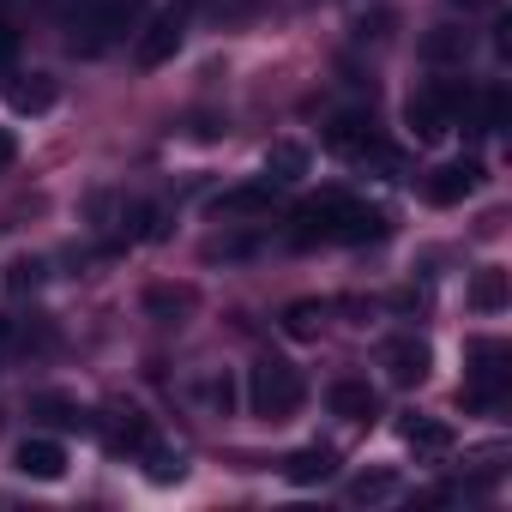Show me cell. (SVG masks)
<instances>
[{
    "instance_id": "obj_1",
    "label": "cell",
    "mask_w": 512,
    "mask_h": 512,
    "mask_svg": "<svg viewBox=\"0 0 512 512\" xmlns=\"http://www.w3.org/2000/svg\"><path fill=\"white\" fill-rule=\"evenodd\" d=\"M296 247H314V241H380L386 235V211H374V205H362V199H350V193H320V199H308L302 211H296Z\"/></svg>"
},
{
    "instance_id": "obj_2",
    "label": "cell",
    "mask_w": 512,
    "mask_h": 512,
    "mask_svg": "<svg viewBox=\"0 0 512 512\" xmlns=\"http://www.w3.org/2000/svg\"><path fill=\"white\" fill-rule=\"evenodd\" d=\"M247 404H253L260 422H290L302 410V374L290 362H278V356H260L247 368Z\"/></svg>"
},
{
    "instance_id": "obj_3",
    "label": "cell",
    "mask_w": 512,
    "mask_h": 512,
    "mask_svg": "<svg viewBox=\"0 0 512 512\" xmlns=\"http://www.w3.org/2000/svg\"><path fill=\"white\" fill-rule=\"evenodd\" d=\"M133 19H139V0H97V7L73 13L67 49H73V55H103V49H115V43L133 31Z\"/></svg>"
},
{
    "instance_id": "obj_4",
    "label": "cell",
    "mask_w": 512,
    "mask_h": 512,
    "mask_svg": "<svg viewBox=\"0 0 512 512\" xmlns=\"http://www.w3.org/2000/svg\"><path fill=\"white\" fill-rule=\"evenodd\" d=\"M326 145L338 151V157H350V163H398L386 145H380V133H374V121L368 115H332V127H326Z\"/></svg>"
},
{
    "instance_id": "obj_5",
    "label": "cell",
    "mask_w": 512,
    "mask_h": 512,
    "mask_svg": "<svg viewBox=\"0 0 512 512\" xmlns=\"http://www.w3.org/2000/svg\"><path fill=\"white\" fill-rule=\"evenodd\" d=\"M380 368L392 374V386H422L428 368H434V356H428L422 338H392V344L380 350Z\"/></svg>"
},
{
    "instance_id": "obj_6",
    "label": "cell",
    "mask_w": 512,
    "mask_h": 512,
    "mask_svg": "<svg viewBox=\"0 0 512 512\" xmlns=\"http://www.w3.org/2000/svg\"><path fill=\"white\" fill-rule=\"evenodd\" d=\"M13 464H19V476H31V482H61V476H67V446L31 434V440H19Z\"/></svg>"
},
{
    "instance_id": "obj_7",
    "label": "cell",
    "mask_w": 512,
    "mask_h": 512,
    "mask_svg": "<svg viewBox=\"0 0 512 512\" xmlns=\"http://www.w3.org/2000/svg\"><path fill=\"white\" fill-rule=\"evenodd\" d=\"M175 49H181V13H157V19L139 31L133 61H139V67H163V61H175Z\"/></svg>"
},
{
    "instance_id": "obj_8",
    "label": "cell",
    "mask_w": 512,
    "mask_h": 512,
    "mask_svg": "<svg viewBox=\"0 0 512 512\" xmlns=\"http://www.w3.org/2000/svg\"><path fill=\"white\" fill-rule=\"evenodd\" d=\"M476 181H482V163H440V169H428V181H422V193H428V205H458L464 193H476Z\"/></svg>"
},
{
    "instance_id": "obj_9",
    "label": "cell",
    "mask_w": 512,
    "mask_h": 512,
    "mask_svg": "<svg viewBox=\"0 0 512 512\" xmlns=\"http://www.w3.org/2000/svg\"><path fill=\"white\" fill-rule=\"evenodd\" d=\"M512 368H506V344H476V374H470V404H500Z\"/></svg>"
},
{
    "instance_id": "obj_10",
    "label": "cell",
    "mask_w": 512,
    "mask_h": 512,
    "mask_svg": "<svg viewBox=\"0 0 512 512\" xmlns=\"http://www.w3.org/2000/svg\"><path fill=\"white\" fill-rule=\"evenodd\" d=\"M97 428H103V446H109L115 458H139V452L151 446V422H145L139 410H109Z\"/></svg>"
},
{
    "instance_id": "obj_11",
    "label": "cell",
    "mask_w": 512,
    "mask_h": 512,
    "mask_svg": "<svg viewBox=\"0 0 512 512\" xmlns=\"http://www.w3.org/2000/svg\"><path fill=\"white\" fill-rule=\"evenodd\" d=\"M404 121H410V133H416V139H440V133L452 127V109H446V97H440V85H428V91H416V97L404 103Z\"/></svg>"
},
{
    "instance_id": "obj_12",
    "label": "cell",
    "mask_w": 512,
    "mask_h": 512,
    "mask_svg": "<svg viewBox=\"0 0 512 512\" xmlns=\"http://www.w3.org/2000/svg\"><path fill=\"white\" fill-rule=\"evenodd\" d=\"M326 404H332V416H344V422H368V416H380V398H374L368 380H332Z\"/></svg>"
},
{
    "instance_id": "obj_13",
    "label": "cell",
    "mask_w": 512,
    "mask_h": 512,
    "mask_svg": "<svg viewBox=\"0 0 512 512\" xmlns=\"http://www.w3.org/2000/svg\"><path fill=\"white\" fill-rule=\"evenodd\" d=\"M7 109H13V115H43V109H55V79H49V73L19 79V85L7 91Z\"/></svg>"
},
{
    "instance_id": "obj_14",
    "label": "cell",
    "mask_w": 512,
    "mask_h": 512,
    "mask_svg": "<svg viewBox=\"0 0 512 512\" xmlns=\"http://www.w3.org/2000/svg\"><path fill=\"white\" fill-rule=\"evenodd\" d=\"M338 470V458H332V446H302L290 464H284V476L296 482V488H314V482H326Z\"/></svg>"
},
{
    "instance_id": "obj_15",
    "label": "cell",
    "mask_w": 512,
    "mask_h": 512,
    "mask_svg": "<svg viewBox=\"0 0 512 512\" xmlns=\"http://www.w3.org/2000/svg\"><path fill=\"white\" fill-rule=\"evenodd\" d=\"M470 308H476V314H500V308H506V272H500V266H482V272L470 278Z\"/></svg>"
},
{
    "instance_id": "obj_16",
    "label": "cell",
    "mask_w": 512,
    "mask_h": 512,
    "mask_svg": "<svg viewBox=\"0 0 512 512\" xmlns=\"http://www.w3.org/2000/svg\"><path fill=\"white\" fill-rule=\"evenodd\" d=\"M266 175H272V181H302V175H308V151H302L296 139H278V145L266 151Z\"/></svg>"
},
{
    "instance_id": "obj_17",
    "label": "cell",
    "mask_w": 512,
    "mask_h": 512,
    "mask_svg": "<svg viewBox=\"0 0 512 512\" xmlns=\"http://www.w3.org/2000/svg\"><path fill=\"white\" fill-rule=\"evenodd\" d=\"M187 308H193V290H169V284H157V290L145 296V314H151L157 326H181Z\"/></svg>"
},
{
    "instance_id": "obj_18",
    "label": "cell",
    "mask_w": 512,
    "mask_h": 512,
    "mask_svg": "<svg viewBox=\"0 0 512 512\" xmlns=\"http://www.w3.org/2000/svg\"><path fill=\"white\" fill-rule=\"evenodd\" d=\"M398 428H404V440H410L416 452H446V446H452V428L434 422V416H404Z\"/></svg>"
},
{
    "instance_id": "obj_19",
    "label": "cell",
    "mask_w": 512,
    "mask_h": 512,
    "mask_svg": "<svg viewBox=\"0 0 512 512\" xmlns=\"http://www.w3.org/2000/svg\"><path fill=\"white\" fill-rule=\"evenodd\" d=\"M422 55H428V61H464V55H470V31L440 25V31H428V37H422Z\"/></svg>"
},
{
    "instance_id": "obj_20",
    "label": "cell",
    "mask_w": 512,
    "mask_h": 512,
    "mask_svg": "<svg viewBox=\"0 0 512 512\" xmlns=\"http://www.w3.org/2000/svg\"><path fill=\"white\" fill-rule=\"evenodd\" d=\"M121 229H127L133 241H163V235H169V223H163V211H157V205H145V199H139V205H127V217H121Z\"/></svg>"
},
{
    "instance_id": "obj_21",
    "label": "cell",
    "mask_w": 512,
    "mask_h": 512,
    "mask_svg": "<svg viewBox=\"0 0 512 512\" xmlns=\"http://www.w3.org/2000/svg\"><path fill=\"white\" fill-rule=\"evenodd\" d=\"M320 326H326V308H320V302H290V308H284V332H290L296 344L320 338Z\"/></svg>"
},
{
    "instance_id": "obj_22",
    "label": "cell",
    "mask_w": 512,
    "mask_h": 512,
    "mask_svg": "<svg viewBox=\"0 0 512 512\" xmlns=\"http://www.w3.org/2000/svg\"><path fill=\"white\" fill-rule=\"evenodd\" d=\"M253 211H272V187H235L217 199V217H253Z\"/></svg>"
},
{
    "instance_id": "obj_23",
    "label": "cell",
    "mask_w": 512,
    "mask_h": 512,
    "mask_svg": "<svg viewBox=\"0 0 512 512\" xmlns=\"http://www.w3.org/2000/svg\"><path fill=\"white\" fill-rule=\"evenodd\" d=\"M398 494V476L392 470H362L356 482H350V500L356 506H368V500H392Z\"/></svg>"
},
{
    "instance_id": "obj_24",
    "label": "cell",
    "mask_w": 512,
    "mask_h": 512,
    "mask_svg": "<svg viewBox=\"0 0 512 512\" xmlns=\"http://www.w3.org/2000/svg\"><path fill=\"white\" fill-rule=\"evenodd\" d=\"M145 458H151V482H181V476H187V464H181V452H163V446H145Z\"/></svg>"
},
{
    "instance_id": "obj_25",
    "label": "cell",
    "mask_w": 512,
    "mask_h": 512,
    "mask_svg": "<svg viewBox=\"0 0 512 512\" xmlns=\"http://www.w3.org/2000/svg\"><path fill=\"white\" fill-rule=\"evenodd\" d=\"M37 284H43V260H13V266H7V290H13V296H25V290H37Z\"/></svg>"
},
{
    "instance_id": "obj_26",
    "label": "cell",
    "mask_w": 512,
    "mask_h": 512,
    "mask_svg": "<svg viewBox=\"0 0 512 512\" xmlns=\"http://www.w3.org/2000/svg\"><path fill=\"white\" fill-rule=\"evenodd\" d=\"M235 398H241V392H235V380H229V374H211V380H205V404H211L217 416H229V410H235Z\"/></svg>"
},
{
    "instance_id": "obj_27",
    "label": "cell",
    "mask_w": 512,
    "mask_h": 512,
    "mask_svg": "<svg viewBox=\"0 0 512 512\" xmlns=\"http://www.w3.org/2000/svg\"><path fill=\"white\" fill-rule=\"evenodd\" d=\"M31 410H37V416H49V422H67V428H79V410H73L67 398H37Z\"/></svg>"
},
{
    "instance_id": "obj_28",
    "label": "cell",
    "mask_w": 512,
    "mask_h": 512,
    "mask_svg": "<svg viewBox=\"0 0 512 512\" xmlns=\"http://www.w3.org/2000/svg\"><path fill=\"white\" fill-rule=\"evenodd\" d=\"M13 55H19V31L13 19H0V67H13Z\"/></svg>"
},
{
    "instance_id": "obj_29",
    "label": "cell",
    "mask_w": 512,
    "mask_h": 512,
    "mask_svg": "<svg viewBox=\"0 0 512 512\" xmlns=\"http://www.w3.org/2000/svg\"><path fill=\"white\" fill-rule=\"evenodd\" d=\"M13 157H19V139H13V133H7V127H0V169H7V163H13Z\"/></svg>"
},
{
    "instance_id": "obj_30",
    "label": "cell",
    "mask_w": 512,
    "mask_h": 512,
    "mask_svg": "<svg viewBox=\"0 0 512 512\" xmlns=\"http://www.w3.org/2000/svg\"><path fill=\"white\" fill-rule=\"evenodd\" d=\"M7 338H13V320H0V344H7Z\"/></svg>"
},
{
    "instance_id": "obj_31",
    "label": "cell",
    "mask_w": 512,
    "mask_h": 512,
    "mask_svg": "<svg viewBox=\"0 0 512 512\" xmlns=\"http://www.w3.org/2000/svg\"><path fill=\"white\" fill-rule=\"evenodd\" d=\"M464 7H494V0H464Z\"/></svg>"
}]
</instances>
